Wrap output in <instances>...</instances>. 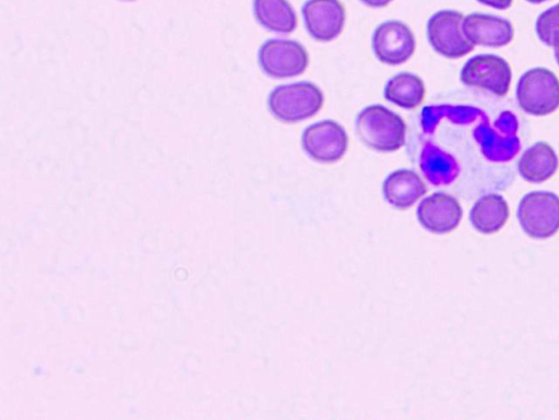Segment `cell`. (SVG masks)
I'll return each mask as SVG.
<instances>
[{"label": "cell", "instance_id": "4", "mask_svg": "<svg viewBox=\"0 0 559 420\" xmlns=\"http://www.w3.org/2000/svg\"><path fill=\"white\" fill-rule=\"evenodd\" d=\"M516 99L528 115H549L559 107V80L545 68L527 70L518 82Z\"/></svg>", "mask_w": 559, "mask_h": 420}, {"label": "cell", "instance_id": "19", "mask_svg": "<svg viewBox=\"0 0 559 420\" xmlns=\"http://www.w3.org/2000/svg\"><path fill=\"white\" fill-rule=\"evenodd\" d=\"M383 94L388 101L404 109H414L424 100L426 89L418 75L401 72L386 82Z\"/></svg>", "mask_w": 559, "mask_h": 420}, {"label": "cell", "instance_id": "25", "mask_svg": "<svg viewBox=\"0 0 559 420\" xmlns=\"http://www.w3.org/2000/svg\"><path fill=\"white\" fill-rule=\"evenodd\" d=\"M526 1L534 3V4H538V3L545 2L547 0H526Z\"/></svg>", "mask_w": 559, "mask_h": 420}, {"label": "cell", "instance_id": "24", "mask_svg": "<svg viewBox=\"0 0 559 420\" xmlns=\"http://www.w3.org/2000/svg\"><path fill=\"white\" fill-rule=\"evenodd\" d=\"M554 48H555V58H556V61H557V63L559 65V46L554 47Z\"/></svg>", "mask_w": 559, "mask_h": 420}, {"label": "cell", "instance_id": "5", "mask_svg": "<svg viewBox=\"0 0 559 420\" xmlns=\"http://www.w3.org/2000/svg\"><path fill=\"white\" fill-rule=\"evenodd\" d=\"M518 219L532 238L554 236L559 230V196L550 191L526 193L519 203Z\"/></svg>", "mask_w": 559, "mask_h": 420}, {"label": "cell", "instance_id": "11", "mask_svg": "<svg viewBox=\"0 0 559 420\" xmlns=\"http://www.w3.org/2000/svg\"><path fill=\"white\" fill-rule=\"evenodd\" d=\"M301 14L308 34L318 41H331L343 31L345 8L340 0H307Z\"/></svg>", "mask_w": 559, "mask_h": 420}, {"label": "cell", "instance_id": "23", "mask_svg": "<svg viewBox=\"0 0 559 420\" xmlns=\"http://www.w3.org/2000/svg\"><path fill=\"white\" fill-rule=\"evenodd\" d=\"M360 1L371 8H382V7L388 5L393 0H360Z\"/></svg>", "mask_w": 559, "mask_h": 420}, {"label": "cell", "instance_id": "12", "mask_svg": "<svg viewBox=\"0 0 559 420\" xmlns=\"http://www.w3.org/2000/svg\"><path fill=\"white\" fill-rule=\"evenodd\" d=\"M462 214L459 201L442 192L425 197L417 207L418 221L425 229L435 233H447L455 229Z\"/></svg>", "mask_w": 559, "mask_h": 420}, {"label": "cell", "instance_id": "14", "mask_svg": "<svg viewBox=\"0 0 559 420\" xmlns=\"http://www.w3.org/2000/svg\"><path fill=\"white\" fill-rule=\"evenodd\" d=\"M382 192L389 204L395 208L405 209L427 192V187L415 171L399 169L385 178Z\"/></svg>", "mask_w": 559, "mask_h": 420}, {"label": "cell", "instance_id": "7", "mask_svg": "<svg viewBox=\"0 0 559 420\" xmlns=\"http://www.w3.org/2000/svg\"><path fill=\"white\" fill-rule=\"evenodd\" d=\"M463 14L454 10H441L427 22V37L436 52L450 58H461L474 49L463 32Z\"/></svg>", "mask_w": 559, "mask_h": 420}, {"label": "cell", "instance_id": "8", "mask_svg": "<svg viewBox=\"0 0 559 420\" xmlns=\"http://www.w3.org/2000/svg\"><path fill=\"white\" fill-rule=\"evenodd\" d=\"M511 79L509 63L503 58L491 53L469 58L460 73L463 84L484 88L497 96H504L509 92Z\"/></svg>", "mask_w": 559, "mask_h": 420}, {"label": "cell", "instance_id": "9", "mask_svg": "<svg viewBox=\"0 0 559 420\" xmlns=\"http://www.w3.org/2000/svg\"><path fill=\"white\" fill-rule=\"evenodd\" d=\"M301 146L312 159L330 164L340 160L345 155L348 137L340 123L326 119L312 123L304 130Z\"/></svg>", "mask_w": 559, "mask_h": 420}, {"label": "cell", "instance_id": "15", "mask_svg": "<svg viewBox=\"0 0 559 420\" xmlns=\"http://www.w3.org/2000/svg\"><path fill=\"white\" fill-rule=\"evenodd\" d=\"M419 167L425 178L433 185L450 184L460 173L456 159L429 141L421 148Z\"/></svg>", "mask_w": 559, "mask_h": 420}, {"label": "cell", "instance_id": "17", "mask_svg": "<svg viewBox=\"0 0 559 420\" xmlns=\"http://www.w3.org/2000/svg\"><path fill=\"white\" fill-rule=\"evenodd\" d=\"M509 218V206L500 194H485L473 205L469 220L481 233H493L500 230Z\"/></svg>", "mask_w": 559, "mask_h": 420}, {"label": "cell", "instance_id": "6", "mask_svg": "<svg viewBox=\"0 0 559 420\" xmlns=\"http://www.w3.org/2000/svg\"><path fill=\"white\" fill-rule=\"evenodd\" d=\"M259 63L263 72L274 79H287L305 72L309 63L306 48L287 38H271L259 50Z\"/></svg>", "mask_w": 559, "mask_h": 420}, {"label": "cell", "instance_id": "1", "mask_svg": "<svg viewBox=\"0 0 559 420\" xmlns=\"http://www.w3.org/2000/svg\"><path fill=\"white\" fill-rule=\"evenodd\" d=\"M355 128L359 139L377 152H395L405 143L404 120L382 105L374 104L360 110Z\"/></svg>", "mask_w": 559, "mask_h": 420}, {"label": "cell", "instance_id": "20", "mask_svg": "<svg viewBox=\"0 0 559 420\" xmlns=\"http://www.w3.org/2000/svg\"><path fill=\"white\" fill-rule=\"evenodd\" d=\"M485 116L483 110L473 106H426L421 110V127L425 133L431 134L443 118L453 123L467 124Z\"/></svg>", "mask_w": 559, "mask_h": 420}, {"label": "cell", "instance_id": "2", "mask_svg": "<svg viewBox=\"0 0 559 420\" xmlns=\"http://www.w3.org/2000/svg\"><path fill=\"white\" fill-rule=\"evenodd\" d=\"M322 91L310 82H296L276 86L269 95L272 115L283 122L294 123L313 117L322 108Z\"/></svg>", "mask_w": 559, "mask_h": 420}, {"label": "cell", "instance_id": "16", "mask_svg": "<svg viewBox=\"0 0 559 420\" xmlns=\"http://www.w3.org/2000/svg\"><path fill=\"white\" fill-rule=\"evenodd\" d=\"M557 168V155L554 148L545 142H537L528 147L518 164L521 177L533 183L546 181L555 175Z\"/></svg>", "mask_w": 559, "mask_h": 420}, {"label": "cell", "instance_id": "21", "mask_svg": "<svg viewBox=\"0 0 559 420\" xmlns=\"http://www.w3.org/2000/svg\"><path fill=\"white\" fill-rule=\"evenodd\" d=\"M536 33L547 46H559V3L547 9L536 20Z\"/></svg>", "mask_w": 559, "mask_h": 420}, {"label": "cell", "instance_id": "10", "mask_svg": "<svg viewBox=\"0 0 559 420\" xmlns=\"http://www.w3.org/2000/svg\"><path fill=\"white\" fill-rule=\"evenodd\" d=\"M371 46L379 61L399 65L414 55L416 41L413 32L405 23L391 20L377 26L372 34Z\"/></svg>", "mask_w": 559, "mask_h": 420}, {"label": "cell", "instance_id": "3", "mask_svg": "<svg viewBox=\"0 0 559 420\" xmlns=\"http://www.w3.org/2000/svg\"><path fill=\"white\" fill-rule=\"evenodd\" d=\"M519 121L513 112L502 111L491 124L485 116L473 131L481 154L490 161L511 160L520 151Z\"/></svg>", "mask_w": 559, "mask_h": 420}, {"label": "cell", "instance_id": "22", "mask_svg": "<svg viewBox=\"0 0 559 420\" xmlns=\"http://www.w3.org/2000/svg\"><path fill=\"white\" fill-rule=\"evenodd\" d=\"M481 4L491 7L498 10H506L511 7L512 0H477Z\"/></svg>", "mask_w": 559, "mask_h": 420}, {"label": "cell", "instance_id": "18", "mask_svg": "<svg viewBox=\"0 0 559 420\" xmlns=\"http://www.w3.org/2000/svg\"><path fill=\"white\" fill-rule=\"evenodd\" d=\"M255 20L266 29L290 34L296 29L297 16L287 0H253Z\"/></svg>", "mask_w": 559, "mask_h": 420}, {"label": "cell", "instance_id": "13", "mask_svg": "<svg viewBox=\"0 0 559 420\" xmlns=\"http://www.w3.org/2000/svg\"><path fill=\"white\" fill-rule=\"evenodd\" d=\"M463 32L474 45L502 47L513 39L512 24L491 14L471 13L463 20Z\"/></svg>", "mask_w": 559, "mask_h": 420}]
</instances>
